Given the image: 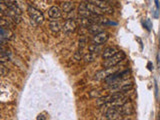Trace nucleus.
I'll use <instances>...</instances> for the list:
<instances>
[{
  "label": "nucleus",
  "instance_id": "nucleus-11",
  "mask_svg": "<svg viewBox=\"0 0 160 120\" xmlns=\"http://www.w3.org/2000/svg\"><path fill=\"white\" fill-rule=\"evenodd\" d=\"M78 13H79L80 17H85V18H90L91 19L93 17V14L87 9L86 3H81L78 8Z\"/></svg>",
  "mask_w": 160,
  "mask_h": 120
},
{
  "label": "nucleus",
  "instance_id": "nucleus-4",
  "mask_svg": "<svg viewBox=\"0 0 160 120\" xmlns=\"http://www.w3.org/2000/svg\"><path fill=\"white\" fill-rule=\"evenodd\" d=\"M118 72V68L115 67H110V68H104V70H101V71L97 72L94 76V79L95 80H103V79H106L109 77L110 75Z\"/></svg>",
  "mask_w": 160,
  "mask_h": 120
},
{
  "label": "nucleus",
  "instance_id": "nucleus-24",
  "mask_svg": "<svg viewBox=\"0 0 160 120\" xmlns=\"http://www.w3.org/2000/svg\"><path fill=\"white\" fill-rule=\"evenodd\" d=\"M147 67H148V69H149L150 71H152V70H153V64H152L151 62H148Z\"/></svg>",
  "mask_w": 160,
  "mask_h": 120
},
{
  "label": "nucleus",
  "instance_id": "nucleus-12",
  "mask_svg": "<svg viewBox=\"0 0 160 120\" xmlns=\"http://www.w3.org/2000/svg\"><path fill=\"white\" fill-rule=\"evenodd\" d=\"M119 110L122 113L123 116L126 115H131L133 113V106L131 103H125L124 105H122L121 107H119Z\"/></svg>",
  "mask_w": 160,
  "mask_h": 120
},
{
  "label": "nucleus",
  "instance_id": "nucleus-14",
  "mask_svg": "<svg viewBox=\"0 0 160 120\" xmlns=\"http://www.w3.org/2000/svg\"><path fill=\"white\" fill-rule=\"evenodd\" d=\"M87 30H88L90 33H92L93 35H96V34H98V33L103 32L102 27L97 23H93L92 25H90L88 28H87Z\"/></svg>",
  "mask_w": 160,
  "mask_h": 120
},
{
  "label": "nucleus",
  "instance_id": "nucleus-9",
  "mask_svg": "<svg viewBox=\"0 0 160 120\" xmlns=\"http://www.w3.org/2000/svg\"><path fill=\"white\" fill-rule=\"evenodd\" d=\"M13 36V33L10 29L1 27L0 28V37H1V43L2 45L4 44V40H10Z\"/></svg>",
  "mask_w": 160,
  "mask_h": 120
},
{
  "label": "nucleus",
  "instance_id": "nucleus-21",
  "mask_svg": "<svg viewBox=\"0 0 160 120\" xmlns=\"http://www.w3.org/2000/svg\"><path fill=\"white\" fill-rule=\"evenodd\" d=\"M143 25L148 31H150L151 30V28H152V22L150 21L149 19H147V20H145V21L143 22Z\"/></svg>",
  "mask_w": 160,
  "mask_h": 120
},
{
  "label": "nucleus",
  "instance_id": "nucleus-8",
  "mask_svg": "<svg viewBox=\"0 0 160 120\" xmlns=\"http://www.w3.org/2000/svg\"><path fill=\"white\" fill-rule=\"evenodd\" d=\"M117 52H119L118 48H117L116 46H110V47H107V48H105L104 50L102 52V58L103 59H108V58L112 57V56H114Z\"/></svg>",
  "mask_w": 160,
  "mask_h": 120
},
{
  "label": "nucleus",
  "instance_id": "nucleus-3",
  "mask_svg": "<svg viewBox=\"0 0 160 120\" xmlns=\"http://www.w3.org/2000/svg\"><path fill=\"white\" fill-rule=\"evenodd\" d=\"M123 115L119 110V107H113L106 109L103 115V120H122Z\"/></svg>",
  "mask_w": 160,
  "mask_h": 120
},
{
  "label": "nucleus",
  "instance_id": "nucleus-25",
  "mask_svg": "<svg viewBox=\"0 0 160 120\" xmlns=\"http://www.w3.org/2000/svg\"><path fill=\"white\" fill-rule=\"evenodd\" d=\"M159 120H160V109H159Z\"/></svg>",
  "mask_w": 160,
  "mask_h": 120
},
{
  "label": "nucleus",
  "instance_id": "nucleus-17",
  "mask_svg": "<svg viewBox=\"0 0 160 120\" xmlns=\"http://www.w3.org/2000/svg\"><path fill=\"white\" fill-rule=\"evenodd\" d=\"M14 25V22L10 19V18L7 17V19H5L4 17L1 18V27H5V28L11 29Z\"/></svg>",
  "mask_w": 160,
  "mask_h": 120
},
{
  "label": "nucleus",
  "instance_id": "nucleus-2",
  "mask_svg": "<svg viewBox=\"0 0 160 120\" xmlns=\"http://www.w3.org/2000/svg\"><path fill=\"white\" fill-rule=\"evenodd\" d=\"M125 58V53L122 51L117 52L114 56L108 58V59H105L103 61L102 65L104 68H110V67H115L116 65H118L119 63L121 62L122 60H124Z\"/></svg>",
  "mask_w": 160,
  "mask_h": 120
},
{
  "label": "nucleus",
  "instance_id": "nucleus-13",
  "mask_svg": "<svg viewBox=\"0 0 160 120\" xmlns=\"http://www.w3.org/2000/svg\"><path fill=\"white\" fill-rule=\"evenodd\" d=\"M86 6H87V9H88V10L93 15H102L103 13H104L100 8H98L97 6L94 5V4L91 3V2H88V3H86Z\"/></svg>",
  "mask_w": 160,
  "mask_h": 120
},
{
  "label": "nucleus",
  "instance_id": "nucleus-27",
  "mask_svg": "<svg viewBox=\"0 0 160 120\" xmlns=\"http://www.w3.org/2000/svg\"><path fill=\"white\" fill-rule=\"evenodd\" d=\"M122 120H123V119H122Z\"/></svg>",
  "mask_w": 160,
  "mask_h": 120
},
{
  "label": "nucleus",
  "instance_id": "nucleus-16",
  "mask_svg": "<svg viewBox=\"0 0 160 120\" xmlns=\"http://www.w3.org/2000/svg\"><path fill=\"white\" fill-rule=\"evenodd\" d=\"M49 29H50L53 33H57L60 31L61 26H60V23L57 20H51V21L49 22Z\"/></svg>",
  "mask_w": 160,
  "mask_h": 120
},
{
  "label": "nucleus",
  "instance_id": "nucleus-26",
  "mask_svg": "<svg viewBox=\"0 0 160 120\" xmlns=\"http://www.w3.org/2000/svg\"><path fill=\"white\" fill-rule=\"evenodd\" d=\"M104 1H107L108 2V0H104Z\"/></svg>",
  "mask_w": 160,
  "mask_h": 120
},
{
  "label": "nucleus",
  "instance_id": "nucleus-1",
  "mask_svg": "<svg viewBox=\"0 0 160 120\" xmlns=\"http://www.w3.org/2000/svg\"><path fill=\"white\" fill-rule=\"evenodd\" d=\"M27 12H28V15L31 19V23H33V25L37 26L44 21L43 13L40 10H38L37 8L33 7V6H28Z\"/></svg>",
  "mask_w": 160,
  "mask_h": 120
},
{
  "label": "nucleus",
  "instance_id": "nucleus-19",
  "mask_svg": "<svg viewBox=\"0 0 160 120\" xmlns=\"http://www.w3.org/2000/svg\"><path fill=\"white\" fill-rule=\"evenodd\" d=\"M96 57H97L96 54H93V53H91V52H88V53L84 55L83 59L85 60V62H92V61H94V59H95Z\"/></svg>",
  "mask_w": 160,
  "mask_h": 120
},
{
  "label": "nucleus",
  "instance_id": "nucleus-20",
  "mask_svg": "<svg viewBox=\"0 0 160 120\" xmlns=\"http://www.w3.org/2000/svg\"><path fill=\"white\" fill-rule=\"evenodd\" d=\"M7 52L8 51H4V48L2 47L1 48V54H0V61H1V63H4L5 61L9 60V55H8Z\"/></svg>",
  "mask_w": 160,
  "mask_h": 120
},
{
  "label": "nucleus",
  "instance_id": "nucleus-18",
  "mask_svg": "<svg viewBox=\"0 0 160 120\" xmlns=\"http://www.w3.org/2000/svg\"><path fill=\"white\" fill-rule=\"evenodd\" d=\"M88 50H89V52H91V53L98 55V54L100 53V51H101V45L91 44V45H89L88 46Z\"/></svg>",
  "mask_w": 160,
  "mask_h": 120
},
{
  "label": "nucleus",
  "instance_id": "nucleus-10",
  "mask_svg": "<svg viewBox=\"0 0 160 120\" xmlns=\"http://www.w3.org/2000/svg\"><path fill=\"white\" fill-rule=\"evenodd\" d=\"M48 15L52 19H58L62 16V9L59 8L58 6H52V7L49 8Z\"/></svg>",
  "mask_w": 160,
  "mask_h": 120
},
{
  "label": "nucleus",
  "instance_id": "nucleus-15",
  "mask_svg": "<svg viewBox=\"0 0 160 120\" xmlns=\"http://www.w3.org/2000/svg\"><path fill=\"white\" fill-rule=\"evenodd\" d=\"M61 9L64 13H70L74 9V3H72L70 1L63 2L61 4Z\"/></svg>",
  "mask_w": 160,
  "mask_h": 120
},
{
  "label": "nucleus",
  "instance_id": "nucleus-6",
  "mask_svg": "<svg viewBox=\"0 0 160 120\" xmlns=\"http://www.w3.org/2000/svg\"><path fill=\"white\" fill-rule=\"evenodd\" d=\"M108 38H109V34H108L107 32H105V31H103V32L94 35L91 39V42H92V44L102 45L107 41Z\"/></svg>",
  "mask_w": 160,
  "mask_h": 120
},
{
  "label": "nucleus",
  "instance_id": "nucleus-22",
  "mask_svg": "<svg viewBox=\"0 0 160 120\" xmlns=\"http://www.w3.org/2000/svg\"><path fill=\"white\" fill-rule=\"evenodd\" d=\"M37 120H46V116H44L43 113H41L37 116Z\"/></svg>",
  "mask_w": 160,
  "mask_h": 120
},
{
  "label": "nucleus",
  "instance_id": "nucleus-23",
  "mask_svg": "<svg viewBox=\"0 0 160 120\" xmlns=\"http://www.w3.org/2000/svg\"><path fill=\"white\" fill-rule=\"evenodd\" d=\"M0 69H1V75L4 76L5 75V67L3 66V63H2L1 66H0Z\"/></svg>",
  "mask_w": 160,
  "mask_h": 120
},
{
  "label": "nucleus",
  "instance_id": "nucleus-7",
  "mask_svg": "<svg viewBox=\"0 0 160 120\" xmlns=\"http://www.w3.org/2000/svg\"><path fill=\"white\" fill-rule=\"evenodd\" d=\"M77 28V24L73 19H68L64 22V24L62 25V30L65 33H73L76 31Z\"/></svg>",
  "mask_w": 160,
  "mask_h": 120
},
{
  "label": "nucleus",
  "instance_id": "nucleus-5",
  "mask_svg": "<svg viewBox=\"0 0 160 120\" xmlns=\"http://www.w3.org/2000/svg\"><path fill=\"white\" fill-rule=\"evenodd\" d=\"M90 2L93 3L94 5H96L98 8H100L104 13H108V14L113 13V9L107 1H104V0H91Z\"/></svg>",
  "mask_w": 160,
  "mask_h": 120
}]
</instances>
